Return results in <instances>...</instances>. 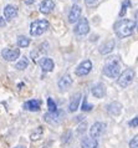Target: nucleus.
<instances>
[{
    "label": "nucleus",
    "instance_id": "obj_1",
    "mask_svg": "<svg viewBox=\"0 0 138 148\" xmlns=\"http://www.w3.org/2000/svg\"><path fill=\"white\" fill-rule=\"evenodd\" d=\"M136 27V23L131 19H121L120 21H117L115 24V32L116 35L121 39L128 38V36L133 35V31H135Z\"/></svg>",
    "mask_w": 138,
    "mask_h": 148
},
{
    "label": "nucleus",
    "instance_id": "obj_2",
    "mask_svg": "<svg viewBox=\"0 0 138 148\" xmlns=\"http://www.w3.org/2000/svg\"><path fill=\"white\" fill-rule=\"evenodd\" d=\"M120 73H121V65L113 57H109L103 67V75H106L109 79H115V77L120 76Z\"/></svg>",
    "mask_w": 138,
    "mask_h": 148
},
{
    "label": "nucleus",
    "instance_id": "obj_3",
    "mask_svg": "<svg viewBox=\"0 0 138 148\" xmlns=\"http://www.w3.org/2000/svg\"><path fill=\"white\" fill-rule=\"evenodd\" d=\"M49 27H50V24H49L47 20H44V19L35 20L30 25V35L31 36H40V35H42Z\"/></svg>",
    "mask_w": 138,
    "mask_h": 148
},
{
    "label": "nucleus",
    "instance_id": "obj_4",
    "mask_svg": "<svg viewBox=\"0 0 138 148\" xmlns=\"http://www.w3.org/2000/svg\"><path fill=\"white\" fill-rule=\"evenodd\" d=\"M64 117H65V112L61 110H55V111H51V112H47L44 118L45 121L51 126H57L60 125L62 121H64Z\"/></svg>",
    "mask_w": 138,
    "mask_h": 148
},
{
    "label": "nucleus",
    "instance_id": "obj_5",
    "mask_svg": "<svg viewBox=\"0 0 138 148\" xmlns=\"http://www.w3.org/2000/svg\"><path fill=\"white\" fill-rule=\"evenodd\" d=\"M135 70L133 69H126L124 71L121 73V75L118 76V80H117V82H118V85L121 86V87H128L129 85L133 82V80H135Z\"/></svg>",
    "mask_w": 138,
    "mask_h": 148
},
{
    "label": "nucleus",
    "instance_id": "obj_6",
    "mask_svg": "<svg viewBox=\"0 0 138 148\" xmlns=\"http://www.w3.org/2000/svg\"><path fill=\"white\" fill-rule=\"evenodd\" d=\"M88 31H90V24H88V20L85 18H80L79 21H77L76 26H75V34L79 36H83L87 35Z\"/></svg>",
    "mask_w": 138,
    "mask_h": 148
},
{
    "label": "nucleus",
    "instance_id": "obj_7",
    "mask_svg": "<svg viewBox=\"0 0 138 148\" xmlns=\"http://www.w3.org/2000/svg\"><path fill=\"white\" fill-rule=\"evenodd\" d=\"M105 128H106V123L103 122H96L93 123L92 127L90 128V137L93 139H97L101 137V134L103 133Z\"/></svg>",
    "mask_w": 138,
    "mask_h": 148
},
{
    "label": "nucleus",
    "instance_id": "obj_8",
    "mask_svg": "<svg viewBox=\"0 0 138 148\" xmlns=\"http://www.w3.org/2000/svg\"><path fill=\"white\" fill-rule=\"evenodd\" d=\"M1 56H3V59L5 61L11 62V61H15L16 59H19L20 50L19 49H3Z\"/></svg>",
    "mask_w": 138,
    "mask_h": 148
},
{
    "label": "nucleus",
    "instance_id": "obj_9",
    "mask_svg": "<svg viewBox=\"0 0 138 148\" xmlns=\"http://www.w3.org/2000/svg\"><path fill=\"white\" fill-rule=\"evenodd\" d=\"M91 70H92V62L90 60H85L77 66L75 72L77 76H86L91 72Z\"/></svg>",
    "mask_w": 138,
    "mask_h": 148
},
{
    "label": "nucleus",
    "instance_id": "obj_10",
    "mask_svg": "<svg viewBox=\"0 0 138 148\" xmlns=\"http://www.w3.org/2000/svg\"><path fill=\"white\" fill-rule=\"evenodd\" d=\"M80 18H81V8L77 5V4H75V5L71 8L70 13H68V23L75 24L79 21Z\"/></svg>",
    "mask_w": 138,
    "mask_h": 148
},
{
    "label": "nucleus",
    "instance_id": "obj_11",
    "mask_svg": "<svg viewBox=\"0 0 138 148\" xmlns=\"http://www.w3.org/2000/svg\"><path fill=\"white\" fill-rule=\"evenodd\" d=\"M39 65H40V67H41V70L44 72H50L55 67L54 61H52L51 59H49V57H41L40 61H39Z\"/></svg>",
    "mask_w": 138,
    "mask_h": 148
},
{
    "label": "nucleus",
    "instance_id": "obj_12",
    "mask_svg": "<svg viewBox=\"0 0 138 148\" xmlns=\"http://www.w3.org/2000/svg\"><path fill=\"white\" fill-rule=\"evenodd\" d=\"M40 11H41L42 14H50L52 10L55 9V3H54V0H42L41 3H40Z\"/></svg>",
    "mask_w": 138,
    "mask_h": 148
},
{
    "label": "nucleus",
    "instance_id": "obj_13",
    "mask_svg": "<svg viewBox=\"0 0 138 148\" xmlns=\"http://www.w3.org/2000/svg\"><path fill=\"white\" fill-rule=\"evenodd\" d=\"M91 92H92V95H93V96H95L96 98H102V97L106 96L107 90H106V86L100 82V84H97V85L93 86L92 90H91Z\"/></svg>",
    "mask_w": 138,
    "mask_h": 148
},
{
    "label": "nucleus",
    "instance_id": "obj_14",
    "mask_svg": "<svg viewBox=\"0 0 138 148\" xmlns=\"http://www.w3.org/2000/svg\"><path fill=\"white\" fill-rule=\"evenodd\" d=\"M115 45H116L115 40H113V39H109V40L105 41V42L101 45L100 49H98V51H100L102 55H107V54H109V52L113 50V49H115Z\"/></svg>",
    "mask_w": 138,
    "mask_h": 148
},
{
    "label": "nucleus",
    "instance_id": "obj_15",
    "mask_svg": "<svg viewBox=\"0 0 138 148\" xmlns=\"http://www.w3.org/2000/svg\"><path fill=\"white\" fill-rule=\"evenodd\" d=\"M107 112L108 114H111V116H118L122 112V103H120V102H112V103H109L107 106Z\"/></svg>",
    "mask_w": 138,
    "mask_h": 148
},
{
    "label": "nucleus",
    "instance_id": "obj_16",
    "mask_svg": "<svg viewBox=\"0 0 138 148\" xmlns=\"http://www.w3.org/2000/svg\"><path fill=\"white\" fill-rule=\"evenodd\" d=\"M18 15V8L14 5H6L4 8V18H5L8 21L13 20L14 18H16Z\"/></svg>",
    "mask_w": 138,
    "mask_h": 148
},
{
    "label": "nucleus",
    "instance_id": "obj_17",
    "mask_svg": "<svg viewBox=\"0 0 138 148\" xmlns=\"http://www.w3.org/2000/svg\"><path fill=\"white\" fill-rule=\"evenodd\" d=\"M72 82H74V80H72V77L70 75H64L59 81V88L61 91H66V90L71 87Z\"/></svg>",
    "mask_w": 138,
    "mask_h": 148
},
{
    "label": "nucleus",
    "instance_id": "obj_18",
    "mask_svg": "<svg viewBox=\"0 0 138 148\" xmlns=\"http://www.w3.org/2000/svg\"><path fill=\"white\" fill-rule=\"evenodd\" d=\"M40 107H41V101L40 100H30L24 103V108L31 111V112H38V111H40Z\"/></svg>",
    "mask_w": 138,
    "mask_h": 148
},
{
    "label": "nucleus",
    "instance_id": "obj_19",
    "mask_svg": "<svg viewBox=\"0 0 138 148\" xmlns=\"http://www.w3.org/2000/svg\"><path fill=\"white\" fill-rule=\"evenodd\" d=\"M81 147L82 148H98V143L97 139H93L91 137H83L81 141Z\"/></svg>",
    "mask_w": 138,
    "mask_h": 148
},
{
    "label": "nucleus",
    "instance_id": "obj_20",
    "mask_svg": "<svg viewBox=\"0 0 138 148\" xmlns=\"http://www.w3.org/2000/svg\"><path fill=\"white\" fill-rule=\"evenodd\" d=\"M80 100H81V93L80 92L75 93L74 97H72V100H71V102H70V106H68V110H70V112H75V111L79 108Z\"/></svg>",
    "mask_w": 138,
    "mask_h": 148
},
{
    "label": "nucleus",
    "instance_id": "obj_21",
    "mask_svg": "<svg viewBox=\"0 0 138 148\" xmlns=\"http://www.w3.org/2000/svg\"><path fill=\"white\" fill-rule=\"evenodd\" d=\"M42 133H44V128L42 127H38V128H36L30 136L31 141H38V139H40L42 137Z\"/></svg>",
    "mask_w": 138,
    "mask_h": 148
},
{
    "label": "nucleus",
    "instance_id": "obj_22",
    "mask_svg": "<svg viewBox=\"0 0 138 148\" xmlns=\"http://www.w3.org/2000/svg\"><path fill=\"white\" fill-rule=\"evenodd\" d=\"M18 45H19V47H27L30 45V39L26 38V36L20 35L18 38Z\"/></svg>",
    "mask_w": 138,
    "mask_h": 148
},
{
    "label": "nucleus",
    "instance_id": "obj_23",
    "mask_svg": "<svg viewBox=\"0 0 138 148\" xmlns=\"http://www.w3.org/2000/svg\"><path fill=\"white\" fill-rule=\"evenodd\" d=\"M27 66H29V61H27L26 57H23V59L20 60L18 64H16L15 69H18V70H20V71H23V70H25Z\"/></svg>",
    "mask_w": 138,
    "mask_h": 148
},
{
    "label": "nucleus",
    "instance_id": "obj_24",
    "mask_svg": "<svg viewBox=\"0 0 138 148\" xmlns=\"http://www.w3.org/2000/svg\"><path fill=\"white\" fill-rule=\"evenodd\" d=\"M128 8H131V1H129V0H124V3L122 4V9H121V11H120V18H123V16L126 15Z\"/></svg>",
    "mask_w": 138,
    "mask_h": 148
},
{
    "label": "nucleus",
    "instance_id": "obj_25",
    "mask_svg": "<svg viewBox=\"0 0 138 148\" xmlns=\"http://www.w3.org/2000/svg\"><path fill=\"white\" fill-rule=\"evenodd\" d=\"M92 108H93V105L88 103L87 98H86V97H83V101H82V106H81V110L85 111V112H88V111H91Z\"/></svg>",
    "mask_w": 138,
    "mask_h": 148
},
{
    "label": "nucleus",
    "instance_id": "obj_26",
    "mask_svg": "<svg viewBox=\"0 0 138 148\" xmlns=\"http://www.w3.org/2000/svg\"><path fill=\"white\" fill-rule=\"evenodd\" d=\"M47 107H49V111H50V112H51V111L57 110V108H56V103L54 102V100H52L51 97L47 98Z\"/></svg>",
    "mask_w": 138,
    "mask_h": 148
},
{
    "label": "nucleus",
    "instance_id": "obj_27",
    "mask_svg": "<svg viewBox=\"0 0 138 148\" xmlns=\"http://www.w3.org/2000/svg\"><path fill=\"white\" fill-rule=\"evenodd\" d=\"M129 147L131 148H138V139H137V136L133 137V139L129 142Z\"/></svg>",
    "mask_w": 138,
    "mask_h": 148
},
{
    "label": "nucleus",
    "instance_id": "obj_28",
    "mask_svg": "<svg viewBox=\"0 0 138 148\" xmlns=\"http://www.w3.org/2000/svg\"><path fill=\"white\" fill-rule=\"evenodd\" d=\"M86 127H87V125H86V122H83L82 125H80V127H79V130H77V132H79L80 134L81 133H85V131H86Z\"/></svg>",
    "mask_w": 138,
    "mask_h": 148
},
{
    "label": "nucleus",
    "instance_id": "obj_29",
    "mask_svg": "<svg viewBox=\"0 0 138 148\" xmlns=\"http://www.w3.org/2000/svg\"><path fill=\"white\" fill-rule=\"evenodd\" d=\"M137 125H138V117H135L131 122H129V126H131V127H135V128H137Z\"/></svg>",
    "mask_w": 138,
    "mask_h": 148
},
{
    "label": "nucleus",
    "instance_id": "obj_30",
    "mask_svg": "<svg viewBox=\"0 0 138 148\" xmlns=\"http://www.w3.org/2000/svg\"><path fill=\"white\" fill-rule=\"evenodd\" d=\"M85 3H86L88 6H92V5H95V4L97 3V0H85Z\"/></svg>",
    "mask_w": 138,
    "mask_h": 148
},
{
    "label": "nucleus",
    "instance_id": "obj_31",
    "mask_svg": "<svg viewBox=\"0 0 138 148\" xmlns=\"http://www.w3.org/2000/svg\"><path fill=\"white\" fill-rule=\"evenodd\" d=\"M70 137H71V132H67V134L65 136V139H64V143H66L70 141Z\"/></svg>",
    "mask_w": 138,
    "mask_h": 148
},
{
    "label": "nucleus",
    "instance_id": "obj_32",
    "mask_svg": "<svg viewBox=\"0 0 138 148\" xmlns=\"http://www.w3.org/2000/svg\"><path fill=\"white\" fill-rule=\"evenodd\" d=\"M5 25H6V21L1 18V16H0V27H4Z\"/></svg>",
    "mask_w": 138,
    "mask_h": 148
},
{
    "label": "nucleus",
    "instance_id": "obj_33",
    "mask_svg": "<svg viewBox=\"0 0 138 148\" xmlns=\"http://www.w3.org/2000/svg\"><path fill=\"white\" fill-rule=\"evenodd\" d=\"M24 3H25L26 5H31V4L35 3V0H24Z\"/></svg>",
    "mask_w": 138,
    "mask_h": 148
},
{
    "label": "nucleus",
    "instance_id": "obj_34",
    "mask_svg": "<svg viewBox=\"0 0 138 148\" xmlns=\"http://www.w3.org/2000/svg\"><path fill=\"white\" fill-rule=\"evenodd\" d=\"M16 148H25V147H16Z\"/></svg>",
    "mask_w": 138,
    "mask_h": 148
},
{
    "label": "nucleus",
    "instance_id": "obj_35",
    "mask_svg": "<svg viewBox=\"0 0 138 148\" xmlns=\"http://www.w3.org/2000/svg\"><path fill=\"white\" fill-rule=\"evenodd\" d=\"M74 1H75V3H77V1H79V0H74Z\"/></svg>",
    "mask_w": 138,
    "mask_h": 148
}]
</instances>
